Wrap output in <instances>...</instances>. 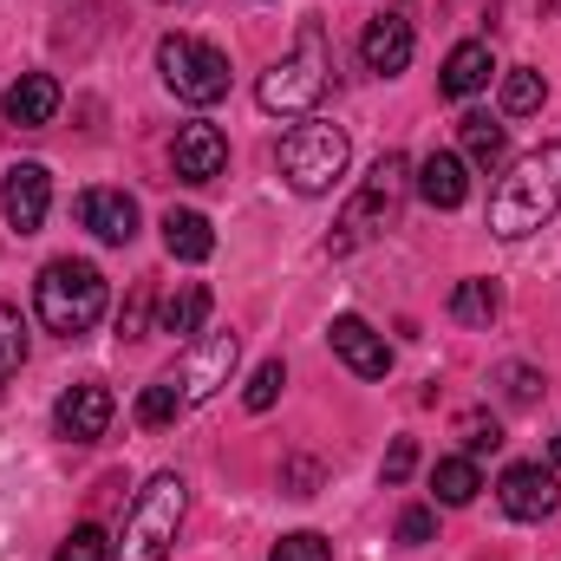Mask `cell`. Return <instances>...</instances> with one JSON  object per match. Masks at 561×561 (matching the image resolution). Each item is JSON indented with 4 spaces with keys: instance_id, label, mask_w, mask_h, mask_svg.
Here are the masks:
<instances>
[{
    "instance_id": "8992f818",
    "label": "cell",
    "mask_w": 561,
    "mask_h": 561,
    "mask_svg": "<svg viewBox=\"0 0 561 561\" xmlns=\"http://www.w3.org/2000/svg\"><path fill=\"white\" fill-rule=\"evenodd\" d=\"M157 72H163V85H170L183 105H196V112H209V105L229 99V53L209 46V39L163 33V39H157Z\"/></svg>"
},
{
    "instance_id": "f546056e",
    "label": "cell",
    "mask_w": 561,
    "mask_h": 561,
    "mask_svg": "<svg viewBox=\"0 0 561 561\" xmlns=\"http://www.w3.org/2000/svg\"><path fill=\"white\" fill-rule=\"evenodd\" d=\"M412 470H419V444H412V437H392V450H386V463H379L386 490H399V483H405Z\"/></svg>"
},
{
    "instance_id": "4dcf8cb0",
    "label": "cell",
    "mask_w": 561,
    "mask_h": 561,
    "mask_svg": "<svg viewBox=\"0 0 561 561\" xmlns=\"http://www.w3.org/2000/svg\"><path fill=\"white\" fill-rule=\"evenodd\" d=\"M496 444H503V424L496 419H483V412L463 419V457H483V450H496Z\"/></svg>"
},
{
    "instance_id": "277c9868",
    "label": "cell",
    "mask_w": 561,
    "mask_h": 561,
    "mask_svg": "<svg viewBox=\"0 0 561 561\" xmlns=\"http://www.w3.org/2000/svg\"><path fill=\"white\" fill-rule=\"evenodd\" d=\"M33 313H39V327L59 333V340L92 333L99 313H105V275H99L92 262H79V255L46 262L39 280H33Z\"/></svg>"
},
{
    "instance_id": "6da1fadb",
    "label": "cell",
    "mask_w": 561,
    "mask_h": 561,
    "mask_svg": "<svg viewBox=\"0 0 561 561\" xmlns=\"http://www.w3.org/2000/svg\"><path fill=\"white\" fill-rule=\"evenodd\" d=\"M556 209H561V138H549L542 150L516 157L510 176L496 183V196H490V236L523 242L542 222H556Z\"/></svg>"
},
{
    "instance_id": "ba28073f",
    "label": "cell",
    "mask_w": 561,
    "mask_h": 561,
    "mask_svg": "<svg viewBox=\"0 0 561 561\" xmlns=\"http://www.w3.org/2000/svg\"><path fill=\"white\" fill-rule=\"evenodd\" d=\"M236 359H242V333H203L170 373H176V386H183V405H203V399H216L222 386H229V373H236Z\"/></svg>"
},
{
    "instance_id": "83f0119b",
    "label": "cell",
    "mask_w": 561,
    "mask_h": 561,
    "mask_svg": "<svg viewBox=\"0 0 561 561\" xmlns=\"http://www.w3.org/2000/svg\"><path fill=\"white\" fill-rule=\"evenodd\" d=\"M280 386H287V366H280V359H262V366L249 373V392H242V405H249V412H268V405L280 399Z\"/></svg>"
},
{
    "instance_id": "4316f807",
    "label": "cell",
    "mask_w": 561,
    "mask_h": 561,
    "mask_svg": "<svg viewBox=\"0 0 561 561\" xmlns=\"http://www.w3.org/2000/svg\"><path fill=\"white\" fill-rule=\"evenodd\" d=\"M53 561H112V536H105L99 523H79V529L59 542V556Z\"/></svg>"
},
{
    "instance_id": "5b68a950",
    "label": "cell",
    "mask_w": 561,
    "mask_h": 561,
    "mask_svg": "<svg viewBox=\"0 0 561 561\" xmlns=\"http://www.w3.org/2000/svg\"><path fill=\"white\" fill-rule=\"evenodd\" d=\"M346 157H353V138H346L333 118H300V125L280 138V176H287L300 196H327V190L346 176Z\"/></svg>"
},
{
    "instance_id": "d4e9b609",
    "label": "cell",
    "mask_w": 561,
    "mask_h": 561,
    "mask_svg": "<svg viewBox=\"0 0 561 561\" xmlns=\"http://www.w3.org/2000/svg\"><path fill=\"white\" fill-rule=\"evenodd\" d=\"M431 490H437V503L463 510V503L483 490V477H477V457H444V463L431 470Z\"/></svg>"
},
{
    "instance_id": "3957f363",
    "label": "cell",
    "mask_w": 561,
    "mask_h": 561,
    "mask_svg": "<svg viewBox=\"0 0 561 561\" xmlns=\"http://www.w3.org/2000/svg\"><path fill=\"white\" fill-rule=\"evenodd\" d=\"M183 516H190V483L176 470H157L138 490L118 542H112V561H170L176 536H183Z\"/></svg>"
},
{
    "instance_id": "8fae6325",
    "label": "cell",
    "mask_w": 561,
    "mask_h": 561,
    "mask_svg": "<svg viewBox=\"0 0 561 561\" xmlns=\"http://www.w3.org/2000/svg\"><path fill=\"white\" fill-rule=\"evenodd\" d=\"M412 53H419V33H412V13H405V7L366 20V33H359V59H366L373 79H399V72L412 66Z\"/></svg>"
},
{
    "instance_id": "30bf717a",
    "label": "cell",
    "mask_w": 561,
    "mask_h": 561,
    "mask_svg": "<svg viewBox=\"0 0 561 561\" xmlns=\"http://www.w3.org/2000/svg\"><path fill=\"white\" fill-rule=\"evenodd\" d=\"M496 503H503V516H516V523H549L561 510L556 470H542V463H510V470L496 477Z\"/></svg>"
},
{
    "instance_id": "e575fe53",
    "label": "cell",
    "mask_w": 561,
    "mask_h": 561,
    "mask_svg": "<svg viewBox=\"0 0 561 561\" xmlns=\"http://www.w3.org/2000/svg\"><path fill=\"white\" fill-rule=\"evenodd\" d=\"M431 536H437V510H405V516H399V542H405V549H424Z\"/></svg>"
},
{
    "instance_id": "4fadbf2b",
    "label": "cell",
    "mask_w": 561,
    "mask_h": 561,
    "mask_svg": "<svg viewBox=\"0 0 561 561\" xmlns=\"http://www.w3.org/2000/svg\"><path fill=\"white\" fill-rule=\"evenodd\" d=\"M170 163H176V176H183V183H216V176L229 170V138H222L209 118H196V125H183V131H176Z\"/></svg>"
},
{
    "instance_id": "44dd1931",
    "label": "cell",
    "mask_w": 561,
    "mask_h": 561,
    "mask_svg": "<svg viewBox=\"0 0 561 561\" xmlns=\"http://www.w3.org/2000/svg\"><path fill=\"white\" fill-rule=\"evenodd\" d=\"M203 320H209V287H203V280H183V287L163 300V313H157V333H170V340H190V333H203Z\"/></svg>"
},
{
    "instance_id": "7402d4cb",
    "label": "cell",
    "mask_w": 561,
    "mask_h": 561,
    "mask_svg": "<svg viewBox=\"0 0 561 561\" xmlns=\"http://www.w3.org/2000/svg\"><path fill=\"white\" fill-rule=\"evenodd\" d=\"M496 307H503L496 280L470 275V280H457V287H450V320H457V327H490V320H496Z\"/></svg>"
},
{
    "instance_id": "8d00e7d4",
    "label": "cell",
    "mask_w": 561,
    "mask_h": 561,
    "mask_svg": "<svg viewBox=\"0 0 561 561\" xmlns=\"http://www.w3.org/2000/svg\"><path fill=\"white\" fill-rule=\"evenodd\" d=\"M163 7H176V0H163Z\"/></svg>"
},
{
    "instance_id": "d6a6232c",
    "label": "cell",
    "mask_w": 561,
    "mask_h": 561,
    "mask_svg": "<svg viewBox=\"0 0 561 561\" xmlns=\"http://www.w3.org/2000/svg\"><path fill=\"white\" fill-rule=\"evenodd\" d=\"M313 483H320V463L313 457H287L280 463V490L287 496H313Z\"/></svg>"
},
{
    "instance_id": "5bb4252c",
    "label": "cell",
    "mask_w": 561,
    "mask_h": 561,
    "mask_svg": "<svg viewBox=\"0 0 561 561\" xmlns=\"http://www.w3.org/2000/svg\"><path fill=\"white\" fill-rule=\"evenodd\" d=\"M327 340H333V353L346 359V373H359V379H386V373H392V346H386V333H373L359 313H340V320L327 327Z\"/></svg>"
},
{
    "instance_id": "52a82bcc",
    "label": "cell",
    "mask_w": 561,
    "mask_h": 561,
    "mask_svg": "<svg viewBox=\"0 0 561 561\" xmlns=\"http://www.w3.org/2000/svg\"><path fill=\"white\" fill-rule=\"evenodd\" d=\"M405 190H412V163H405V150H386V157L373 163L366 190L353 196V209H346V222H340V236H333L327 249H333V255H346V249H353V242H366L373 229H392V222H399Z\"/></svg>"
},
{
    "instance_id": "ac0fdd59",
    "label": "cell",
    "mask_w": 561,
    "mask_h": 561,
    "mask_svg": "<svg viewBox=\"0 0 561 561\" xmlns=\"http://www.w3.org/2000/svg\"><path fill=\"white\" fill-rule=\"evenodd\" d=\"M412 183H419V196L431 209H463V196H470V163H463L457 150H431Z\"/></svg>"
},
{
    "instance_id": "7c38bea8",
    "label": "cell",
    "mask_w": 561,
    "mask_h": 561,
    "mask_svg": "<svg viewBox=\"0 0 561 561\" xmlns=\"http://www.w3.org/2000/svg\"><path fill=\"white\" fill-rule=\"evenodd\" d=\"M46 209H53V170H46V163H13L7 183H0V216H7V229H13V236H39Z\"/></svg>"
},
{
    "instance_id": "1f68e13d",
    "label": "cell",
    "mask_w": 561,
    "mask_h": 561,
    "mask_svg": "<svg viewBox=\"0 0 561 561\" xmlns=\"http://www.w3.org/2000/svg\"><path fill=\"white\" fill-rule=\"evenodd\" d=\"M503 392H510V405H536L542 399V373L536 366H503Z\"/></svg>"
},
{
    "instance_id": "cb8c5ba5",
    "label": "cell",
    "mask_w": 561,
    "mask_h": 561,
    "mask_svg": "<svg viewBox=\"0 0 561 561\" xmlns=\"http://www.w3.org/2000/svg\"><path fill=\"white\" fill-rule=\"evenodd\" d=\"M176 412H190L183 405V386H176V373H157L138 392V424L144 431H163V424H176Z\"/></svg>"
},
{
    "instance_id": "836d02e7",
    "label": "cell",
    "mask_w": 561,
    "mask_h": 561,
    "mask_svg": "<svg viewBox=\"0 0 561 561\" xmlns=\"http://www.w3.org/2000/svg\"><path fill=\"white\" fill-rule=\"evenodd\" d=\"M144 333H150V287H138L118 313V340H144Z\"/></svg>"
},
{
    "instance_id": "9c48e42d",
    "label": "cell",
    "mask_w": 561,
    "mask_h": 561,
    "mask_svg": "<svg viewBox=\"0 0 561 561\" xmlns=\"http://www.w3.org/2000/svg\"><path fill=\"white\" fill-rule=\"evenodd\" d=\"M118 419V399L99 386V379H79V386H66L59 392V405H53V431L66 437V444H99L105 431Z\"/></svg>"
},
{
    "instance_id": "484cf974",
    "label": "cell",
    "mask_w": 561,
    "mask_h": 561,
    "mask_svg": "<svg viewBox=\"0 0 561 561\" xmlns=\"http://www.w3.org/2000/svg\"><path fill=\"white\" fill-rule=\"evenodd\" d=\"M20 366H26V320H20V307L0 300V379H13Z\"/></svg>"
},
{
    "instance_id": "7a4b0ae2",
    "label": "cell",
    "mask_w": 561,
    "mask_h": 561,
    "mask_svg": "<svg viewBox=\"0 0 561 561\" xmlns=\"http://www.w3.org/2000/svg\"><path fill=\"white\" fill-rule=\"evenodd\" d=\"M327 85H333V46H327L320 20H300L294 46L262 72L255 105H262L268 118H313V105L327 99Z\"/></svg>"
},
{
    "instance_id": "9a60e30c",
    "label": "cell",
    "mask_w": 561,
    "mask_h": 561,
    "mask_svg": "<svg viewBox=\"0 0 561 561\" xmlns=\"http://www.w3.org/2000/svg\"><path fill=\"white\" fill-rule=\"evenodd\" d=\"M79 222H85L99 242H112V249L138 242V203H131L125 190H85V196H79Z\"/></svg>"
},
{
    "instance_id": "ffe728a7",
    "label": "cell",
    "mask_w": 561,
    "mask_h": 561,
    "mask_svg": "<svg viewBox=\"0 0 561 561\" xmlns=\"http://www.w3.org/2000/svg\"><path fill=\"white\" fill-rule=\"evenodd\" d=\"M457 131H463V163H477V170H503V157H510V131H503L490 112H463Z\"/></svg>"
},
{
    "instance_id": "f1b7e54d",
    "label": "cell",
    "mask_w": 561,
    "mask_h": 561,
    "mask_svg": "<svg viewBox=\"0 0 561 561\" xmlns=\"http://www.w3.org/2000/svg\"><path fill=\"white\" fill-rule=\"evenodd\" d=\"M268 561H333V542L320 536V529H294V536H280Z\"/></svg>"
},
{
    "instance_id": "2e32d148",
    "label": "cell",
    "mask_w": 561,
    "mask_h": 561,
    "mask_svg": "<svg viewBox=\"0 0 561 561\" xmlns=\"http://www.w3.org/2000/svg\"><path fill=\"white\" fill-rule=\"evenodd\" d=\"M0 112H7V125H20V131H46V125L59 118V79H53V72H20Z\"/></svg>"
},
{
    "instance_id": "d6986e66",
    "label": "cell",
    "mask_w": 561,
    "mask_h": 561,
    "mask_svg": "<svg viewBox=\"0 0 561 561\" xmlns=\"http://www.w3.org/2000/svg\"><path fill=\"white\" fill-rule=\"evenodd\" d=\"M163 249H170L176 262H209V255H216L209 216H203V209H170V216H163Z\"/></svg>"
},
{
    "instance_id": "603a6c76",
    "label": "cell",
    "mask_w": 561,
    "mask_h": 561,
    "mask_svg": "<svg viewBox=\"0 0 561 561\" xmlns=\"http://www.w3.org/2000/svg\"><path fill=\"white\" fill-rule=\"evenodd\" d=\"M549 105V79L536 66H510L503 72V118H536Z\"/></svg>"
},
{
    "instance_id": "e0dca14e",
    "label": "cell",
    "mask_w": 561,
    "mask_h": 561,
    "mask_svg": "<svg viewBox=\"0 0 561 561\" xmlns=\"http://www.w3.org/2000/svg\"><path fill=\"white\" fill-rule=\"evenodd\" d=\"M490 72H496V59H490V39H457V46L444 53L437 92H444V99H477V92L490 85Z\"/></svg>"
},
{
    "instance_id": "d590c367",
    "label": "cell",
    "mask_w": 561,
    "mask_h": 561,
    "mask_svg": "<svg viewBox=\"0 0 561 561\" xmlns=\"http://www.w3.org/2000/svg\"><path fill=\"white\" fill-rule=\"evenodd\" d=\"M549 457H556V470H561V431H556V444H549Z\"/></svg>"
}]
</instances>
